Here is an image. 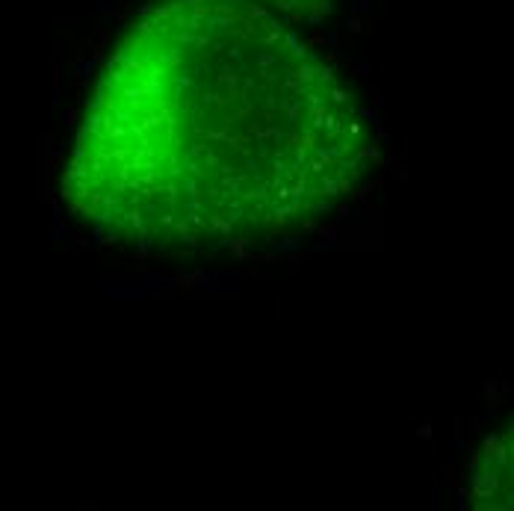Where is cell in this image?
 <instances>
[{
	"label": "cell",
	"mask_w": 514,
	"mask_h": 511,
	"mask_svg": "<svg viewBox=\"0 0 514 511\" xmlns=\"http://www.w3.org/2000/svg\"><path fill=\"white\" fill-rule=\"evenodd\" d=\"M373 166L361 101L287 18L257 0H160L98 71L59 195L107 245L201 257L322 225Z\"/></svg>",
	"instance_id": "1"
},
{
	"label": "cell",
	"mask_w": 514,
	"mask_h": 511,
	"mask_svg": "<svg viewBox=\"0 0 514 511\" xmlns=\"http://www.w3.org/2000/svg\"><path fill=\"white\" fill-rule=\"evenodd\" d=\"M473 500L479 508H514V425L493 435L479 452Z\"/></svg>",
	"instance_id": "2"
},
{
	"label": "cell",
	"mask_w": 514,
	"mask_h": 511,
	"mask_svg": "<svg viewBox=\"0 0 514 511\" xmlns=\"http://www.w3.org/2000/svg\"><path fill=\"white\" fill-rule=\"evenodd\" d=\"M287 21H317L334 6V0H257Z\"/></svg>",
	"instance_id": "3"
}]
</instances>
